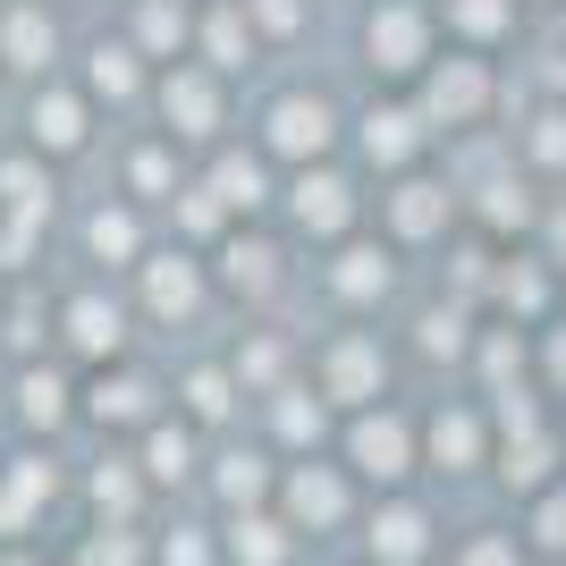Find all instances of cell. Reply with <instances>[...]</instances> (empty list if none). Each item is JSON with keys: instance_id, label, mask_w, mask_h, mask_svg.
<instances>
[{"instance_id": "obj_1", "label": "cell", "mask_w": 566, "mask_h": 566, "mask_svg": "<svg viewBox=\"0 0 566 566\" xmlns=\"http://www.w3.org/2000/svg\"><path fill=\"white\" fill-rule=\"evenodd\" d=\"M347 449H355V465L373 473V482H406V473H415V440H406L398 415H364Z\"/></svg>"}, {"instance_id": "obj_2", "label": "cell", "mask_w": 566, "mask_h": 566, "mask_svg": "<svg viewBox=\"0 0 566 566\" xmlns=\"http://www.w3.org/2000/svg\"><path fill=\"white\" fill-rule=\"evenodd\" d=\"M364 549H373V566H423L431 558V516L423 507H380Z\"/></svg>"}, {"instance_id": "obj_3", "label": "cell", "mask_w": 566, "mask_h": 566, "mask_svg": "<svg viewBox=\"0 0 566 566\" xmlns=\"http://www.w3.org/2000/svg\"><path fill=\"white\" fill-rule=\"evenodd\" d=\"M347 516V482L331 465H296L287 473V524H338Z\"/></svg>"}, {"instance_id": "obj_4", "label": "cell", "mask_w": 566, "mask_h": 566, "mask_svg": "<svg viewBox=\"0 0 566 566\" xmlns=\"http://www.w3.org/2000/svg\"><path fill=\"white\" fill-rule=\"evenodd\" d=\"M271 144H280V153H322V144H331V111L305 102V94H287L280 111H271Z\"/></svg>"}, {"instance_id": "obj_5", "label": "cell", "mask_w": 566, "mask_h": 566, "mask_svg": "<svg viewBox=\"0 0 566 566\" xmlns=\"http://www.w3.org/2000/svg\"><path fill=\"white\" fill-rule=\"evenodd\" d=\"M373 60L380 69H415V60H423V18H415V9H380L373 18Z\"/></svg>"}, {"instance_id": "obj_6", "label": "cell", "mask_w": 566, "mask_h": 566, "mask_svg": "<svg viewBox=\"0 0 566 566\" xmlns=\"http://www.w3.org/2000/svg\"><path fill=\"white\" fill-rule=\"evenodd\" d=\"M229 558L237 566H287V524L280 516H237L229 524Z\"/></svg>"}, {"instance_id": "obj_7", "label": "cell", "mask_w": 566, "mask_h": 566, "mask_svg": "<svg viewBox=\"0 0 566 566\" xmlns=\"http://www.w3.org/2000/svg\"><path fill=\"white\" fill-rule=\"evenodd\" d=\"M473 111H482V69H473V60L431 76V118H473Z\"/></svg>"}, {"instance_id": "obj_8", "label": "cell", "mask_w": 566, "mask_h": 566, "mask_svg": "<svg viewBox=\"0 0 566 566\" xmlns=\"http://www.w3.org/2000/svg\"><path fill=\"white\" fill-rule=\"evenodd\" d=\"M296 220H305V229H347V187H338L331 169H322V178L305 169V187H296Z\"/></svg>"}, {"instance_id": "obj_9", "label": "cell", "mask_w": 566, "mask_h": 566, "mask_svg": "<svg viewBox=\"0 0 566 566\" xmlns=\"http://www.w3.org/2000/svg\"><path fill=\"white\" fill-rule=\"evenodd\" d=\"M380 389V355L364 347V338H347V347L331 355V398H373Z\"/></svg>"}, {"instance_id": "obj_10", "label": "cell", "mask_w": 566, "mask_h": 566, "mask_svg": "<svg viewBox=\"0 0 566 566\" xmlns=\"http://www.w3.org/2000/svg\"><path fill=\"white\" fill-rule=\"evenodd\" d=\"M415 136H423V118H415V111H373V118H364L373 161H406V153H415Z\"/></svg>"}, {"instance_id": "obj_11", "label": "cell", "mask_w": 566, "mask_h": 566, "mask_svg": "<svg viewBox=\"0 0 566 566\" xmlns=\"http://www.w3.org/2000/svg\"><path fill=\"white\" fill-rule=\"evenodd\" d=\"M431 457L449 473H465L473 457H482V423H473V415H440V423H431Z\"/></svg>"}, {"instance_id": "obj_12", "label": "cell", "mask_w": 566, "mask_h": 566, "mask_svg": "<svg viewBox=\"0 0 566 566\" xmlns=\"http://www.w3.org/2000/svg\"><path fill=\"white\" fill-rule=\"evenodd\" d=\"M69 331H76V347H94V355H111L118 338V305H102V296H76V313H69Z\"/></svg>"}, {"instance_id": "obj_13", "label": "cell", "mask_w": 566, "mask_h": 566, "mask_svg": "<svg viewBox=\"0 0 566 566\" xmlns=\"http://www.w3.org/2000/svg\"><path fill=\"white\" fill-rule=\"evenodd\" d=\"M169 118H178V136H203V127H212V85H203V76H169Z\"/></svg>"}, {"instance_id": "obj_14", "label": "cell", "mask_w": 566, "mask_h": 566, "mask_svg": "<svg viewBox=\"0 0 566 566\" xmlns=\"http://www.w3.org/2000/svg\"><path fill=\"white\" fill-rule=\"evenodd\" d=\"M144 473H153V482H187L195 473V440L187 431H153V440H144Z\"/></svg>"}, {"instance_id": "obj_15", "label": "cell", "mask_w": 566, "mask_h": 566, "mask_svg": "<svg viewBox=\"0 0 566 566\" xmlns=\"http://www.w3.org/2000/svg\"><path fill=\"white\" fill-rule=\"evenodd\" d=\"M389 212H398V229H406V237H431V229H440V212H449V195L415 178V187H398V203H389Z\"/></svg>"}, {"instance_id": "obj_16", "label": "cell", "mask_w": 566, "mask_h": 566, "mask_svg": "<svg viewBox=\"0 0 566 566\" xmlns=\"http://www.w3.org/2000/svg\"><path fill=\"white\" fill-rule=\"evenodd\" d=\"M94 415H102V423H144V415H153V389H144V380H102Z\"/></svg>"}, {"instance_id": "obj_17", "label": "cell", "mask_w": 566, "mask_h": 566, "mask_svg": "<svg viewBox=\"0 0 566 566\" xmlns=\"http://www.w3.org/2000/svg\"><path fill=\"white\" fill-rule=\"evenodd\" d=\"M271 491V473H262V457H229L220 465V499H229L237 516H254V499Z\"/></svg>"}, {"instance_id": "obj_18", "label": "cell", "mask_w": 566, "mask_h": 566, "mask_svg": "<svg viewBox=\"0 0 566 566\" xmlns=\"http://www.w3.org/2000/svg\"><path fill=\"white\" fill-rule=\"evenodd\" d=\"M9 60H18V69H43L51 60V18L43 9H18V18H9Z\"/></svg>"}, {"instance_id": "obj_19", "label": "cell", "mask_w": 566, "mask_h": 566, "mask_svg": "<svg viewBox=\"0 0 566 566\" xmlns=\"http://www.w3.org/2000/svg\"><path fill=\"white\" fill-rule=\"evenodd\" d=\"M153 313H161V322L195 313V271L187 262H153Z\"/></svg>"}, {"instance_id": "obj_20", "label": "cell", "mask_w": 566, "mask_h": 566, "mask_svg": "<svg viewBox=\"0 0 566 566\" xmlns=\"http://www.w3.org/2000/svg\"><path fill=\"white\" fill-rule=\"evenodd\" d=\"M18 406H25V423H60V415H69V389H60V380H51V373H25L18 380Z\"/></svg>"}, {"instance_id": "obj_21", "label": "cell", "mask_w": 566, "mask_h": 566, "mask_svg": "<svg viewBox=\"0 0 566 566\" xmlns=\"http://www.w3.org/2000/svg\"><path fill=\"white\" fill-rule=\"evenodd\" d=\"M34 136H43V144H60V153H69V144H85V111H76L69 94H51L43 111H34Z\"/></svg>"}, {"instance_id": "obj_22", "label": "cell", "mask_w": 566, "mask_h": 566, "mask_svg": "<svg viewBox=\"0 0 566 566\" xmlns=\"http://www.w3.org/2000/svg\"><path fill=\"white\" fill-rule=\"evenodd\" d=\"M380 280H389V262H380V254H373V245H355V254H347V262H338V287H347V296H373V287H380Z\"/></svg>"}, {"instance_id": "obj_23", "label": "cell", "mask_w": 566, "mask_h": 566, "mask_svg": "<svg viewBox=\"0 0 566 566\" xmlns=\"http://www.w3.org/2000/svg\"><path fill=\"white\" fill-rule=\"evenodd\" d=\"M542 473H549V440H542V431H524L516 449H507V482H524V491H533Z\"/></svg>"}, {"instance_id": "obj_24", "label": "cell", "mask_w": 566, "mask_h": 566, "mask_svg": "<svg viewBox=\"0 0 566 566\" xmlns=\"http://www.w3.org/2000/svg\"><path fill=\"white\" fill-rule=\"evenodd\" d=\"M0 195H9L18 212H43V203H51V187H43V178H34L25 161H9V169H0Z\"/></svg>"}, {"instance_id": "obj_25", "label": "cell", "mask_w": 566, "mask_h": 566, "mask_svg": "<svg viewBox=\"0 0 566 566\" xmlns=\"http://www.w3.org/2000/svg\"><path fill=\"white\" fill-rule=\"evenodd\" d=\"M212 187H220V203H262V169L254 161H220Z\"/></svg>"}, {"instance_id": "obj_26", "label": "cell", "mask_w": 566, "mask_h": 566, "mask_svg": "<svg viewBox=\"0 0 566 566\" xmlns=\"http://www.w3.org/2000/svg\"><path fill=\"white\" fill-rule=\"evenodd\" d=\"M271 262H280L271 245H229V280L237 287H271Z\"/></svg>"}, {"instance_id": "obj_27", "label": "cell", "mask_w": 566, "mask_h": 566, "mask_svg": "<svg viewBox=\"0 0 566 566\" xmlns=\"http://www.w3.org/2000/svg\"><path fill=\"white\" fill-rule=\"evenodd\" d=\"M94 85H102V94H136V60L102 43V51H94Z\"/></svg>"}, {"instance_id": "obj_28", "label": "cell", "mask_w": 566, "mask_h": 566, "mask_svg": "<svg viewBox=\"0 0 566 566\" xmlns=\"http://www.w3.org/2000/svg\"><path fill=\"white\" fill-rule=\"evenodd\" d=\"M457 566H524V558H516V542H507V533H473Z\"/></svg>"}, {"instance_id": "obj_29", "label": "cell", "mask_w": 566, "mask_h": 566, "mask_svg": "<svg viewBox=\"0 0 566 566\" xmlns=\"http://www.w3.org/2000/svg\"><path fill=\"white\" fill-rule=\"evenodd\" d=\"M94 254H136V220H127V212H102L94 220Z\"/></svg>"}, {"instance_id": "obj_30", "label": "cell", "mask_w": 566, "mask_h": 566, "mask_svg": "<svg viewBox=\"0 0 566 566\" xmlns=\"http://www.w3.org/2000/svg\"><path fill=\"white\" fill-rule=\"evenodd\" d=\"M136 558H144V549L127 542V524H111V533H102V542L85 549V566H136Z\"/></svg>"}, {"instance_id": "obj_31", "label": "cell", "mask_w": 566, "mask_h": 566, "mask_svg": "<svg viewBox=\"0 0 566 566\" xmlns=\"http://www.w3.org/2000/svg\"><path fill=\"white\" fill-rule=\"evenodd\" d=\"M187 406H195V415H229V380H220V373H195L187 380Z\"/></svg>"}, {"instance_id": "obj_32", "label": "cell", "mask_w": 566, "mask_h": 566, "mask_svg": "<svg viewBox=\"0 0 566 566\" xmlns=\"http://www.w3.org/2000/svg\"><path fill=\"white\" fill-rule=\"evenodd\" d=\"M94 499H102V507H136V473H127V465H102L94 473Z\"/></svg>"}, {"instance_id": "obj_33", "label": "cell", "mask_w": 566, "mask_h": 566, "mask_svg": "<svg viewBox=\"0 0 566 566\" xmlns=\"http://www.w3.org/2000/svg\"><path fill=\"white\" fill-rule=\"evenodd\" d=\"M237 51H245V25H237V9H220V18H212V60L237 69Z\"/></svg>"}, {"instance_id": "obj_34", "label": "cell", "mask_w": 566, "mask_h": 566, "mask_svg": "<svg viewBox=\"0 0 566 566\" xmlns=\"http://www.w3.org/2000/svg\"><path fill=\"white\" fill-rule=\"evenodd\" d=\"M161 566H212V542H203V533H169V542H161Z\"/></svg>"}, {"instance_id": "obj_35", "label": "cell", "mask_w": 566, "mask_h": 566, "mask_svg": "<svg viewBox=\"0 0 566 566\" xmlns=\"http://www.w3.org/2000/svg\"><path fill=\"white\" fill-rule=\"evenodd\" d=\"M280 431H287V440H322V406L287 398V406H280Z\"/></svg>"}, {"instance_id": "obj_36", "label": "cell", "mask_w": 566, "mask_h": 566, "mask_svg": "<svg viewBox=\"0 0 566 566\" xmlns=\"http://www.w3.org/2000/svg\"><path fill=\"white\" fill-rule=\"evenodd\" d=\"M499 18H507V0H457V25H473V34H491Z\"/></svg>"}, {"instance_id": "obj_37", "label": "cell", "mask_w": 566, "mask_h": 566, "mask_svg": "<svg viewBox=\"0 0 566 566\" xmlns=\"http://www.w3.org/2000/svg\"><path fill=\"white\" fill-rule=\"evenodd\" d=\"M423 347L431 355H457V347H465V331H457L449 313H431V322H423Z\"/></svg>"}, {"instance_id": "obj_38", "label": "cell", "mask_w": 566, "mask_h": 566, "mask_svg": "<svg viewBox=\"0 0 566 566\" xmlns=\"http://www.w3.org/2000/svg\"><path fill=\"white\" fill-rule=\"evenodd\" d=\"M533 153H542V161H566V118H558V111L533 127Z\"/></svg>"}, {"instance_id": "obj_39", "label": "cell", "mask_w": 566, "mask_h": 566, "mask_svg": "<svg viewBox=\"0 0 566 566\" xmlns=\"http://www.w3.org/2000/svg\"><path fill=\"white\" fill-rule=\"evenodd\" d=\"M144 43H178V9H169V0L144 9Z\"/></svg>"}, {"instance_id": "obj_40", "label": "cell", "mask_w": 566, "mask_h": 566, "mask_svg": "<svg viewBox=\"0 0 566 566\" xmlns=\"http://www.w3.org/2000/svg\"><path fill=\"white\" fill-rule=\"evenodd\" d=\"M136 187H144V195L169 187V161H161V153H144V161H136Z\"/></svg>"}, {"instance_id": "obj_41", "label": "cell", "mask_w": 566, "mask_h": 566, "mask_svg": "<svg viewBox=\"0 0 566 566\" xmlns=\"http://www.w3.org/2000/svg\"><path fill=\"white\" fill-rule=\"evenodd\" d=\"M542 542H558V549H566V491L542 507Z\"/></svg>"}, {"instance_id": "obj_42", "label": "cell", "mask_w": 566, "mask_h": 566, "mask_svg": "<svg viewBox=\"0 0 566 566\" xmlns=\"http://www.w3.org/2000/svg\"><path fill=\"white\" fill-rule=\"evenodd\" d=\"M254 18H262V25H280V34H287V25H296V0H254Z\"/></svg>"}, {"instance_id": "obj_43", "label": "cell", "mask_w": 566, "mask_h": 566, "mask_svg": "<svg viewBox=\"0 0 566 566\" xmlns=\"http://www.w3.org/2000/svg\"><path fill=\"white\" fill-rule=\"evenodd\" d=\"M0 566H34V558H25V549H0Z\"/></svg>"}, {"instance_id": "obj_44", "label": "cell", "mask_w": 566, "mask_h": 566, "mask_svg": "<svg viewBox=\"0 0 566 566\" xmlns=\"http://www.w3.org/2000/svg\"><path fill=\"white\" fill-rule=\"evenodd\" d=\"M549 364H558V380H566V338H558V347H549Z\"/></svg>"}, {"instance_id": "obj_45", "label": "cell", "mask_w": 566, "mask_h": 566, "mask_svg": "<svg viewBox=\"0 0 566 566\" xmlns=\"http://www.w3.org/2000/svg\"><path fill=\"white\" fill-rule=\"evenodd\" d=\"M558 254H566V220H558Z\"/></svg>"}]
</instances>
